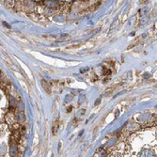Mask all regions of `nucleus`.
<instances>
[{"mask_svg": "<svg viewBox=\"0 0 157 157\" xmlns=\"http://www.w3.org/2000/svg\"><path fill=\"white\" fill-rule=\"evenodd\" d=\"M41 84H42V87L44 88L45 91H46L48 94L51 93V90H50V88H49V86H48V84H47L44 80H42V81H41Z\"/></svg>", "mask_w": 157, "mask_h": 157, "instance_id": "nucleus-1", "label": "nucleus"}]
</instances>
